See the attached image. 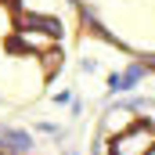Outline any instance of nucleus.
<instances>
[{"mask_svg": "<svg viewBox=\"0 0 155 155\" xmlns=\"http://www.w3.org/2000/svg\"><path fill=\"white\" fill-rule=\"evenodd\" d=\"M155 148V130L148 126H134L112 144V155H148Z\"/></svg>", "mask_w": 155, "mask_h": 155, "instance_id": "nucleus-1", "label": "nucleus"}]
</instances>
